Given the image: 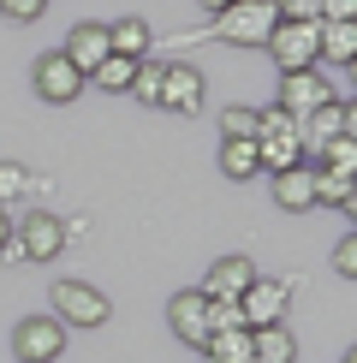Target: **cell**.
I'll use <instances>...</instances> for the list:
<instances>
[{
  "instance_id": "4fadbf2b",
  "label": "cell",
  "mask_w": 357,
  "mask_h": 363,
  "mask_svg": "<svg viewBox=\"0 0 357 363\" xmlns=\"http://www.w3.org/2000/svg\"><path fill=\"white\" fill-rule=\"evenodd\" d=\"M60 54H66L72 66H78L84 78H89V72H96L101 60L113 54V48H108V24H78V30L66 36V48H60Z\"/></svg>"
},
{
  "instance_id": "d4e9b609",
  "label": "cell",
  "mask_w": 357,
  "mask_h": 363,
  "mask_svg": "<svg viewBox=\"0 0 357 363\" xmlns=\"http://www.w3.org/2000/svg\"><path fill=\"white\" fill-rule=\"evenodd\" d=\"M227 328H244L238 298H208V334H227Z\"/></svg>"
},
{
  "instance_id": "83f0119b",
  "label": "cell",
  "mask_w": 357,
  "mask_h": 363,
  "mask_svg": "<svg viewBox=\"0 0 357 363\" xmlns=\"http://www.w3.org/2000/svg\"><path fill=\"white\" fill-rule=\"evenodd\" d=\"M24 185H30V179H24V167H18V161H0V208H6Z\"/></svg>"
},
{
  "instance_id": "44dd1931",
  "label": "cell",
  "mask_w": 357,
  "mask_h": 363,
  "mask_svg": "<svg viewBox=\"0 0 357 363\" xmlns=\"http://www.w3.org/2000/svg\"><path fill=\"white\" fill-rule=\"evenodd\" d=\"M89 78H96V89H113V96H119V89H131V78H137V60H125V54H108L96 72H89Z\"/></svg>"
},
{
  "instance_id": "4316f807",
  "label": "cell",
  "mask_w": 357,
  "mask_h": 363,
  "mask_svg": "<svg viewBox=\"0 0 357 363\" xmlns=\"http://www.w3.org/2000/svg\"><path fill=\"white\" fill-rule=\"evenodd\" d=\"M334 274H339V280H357V238H351V233L334 245Z\"/></svg>"
},
{
  "instance_id": "5bb4252c",
  "label": "cell",
  "mask_w": 357,
  "mask_h": 363,
  "mask_svg": "<svg viewBox=\"0 0 357 363\" xmlns=\"http://www.w3.org/2000/svg\"><path fill=\"white\" fill-rule=\"evenodd\" d=\"M274 203L280 208H316V167H304V161H298V167H286V173H274Z\"/></svg>"
},
{
  "instance_id": "603a6c76",
  "label": "cell",
  "mask_w": 357,
  "mask_h": 363,
  "mask_svg": "<svg viewBox=\"0 0 357 363\" xmlns=\"http://www.w3.org/2000/svg\"><path fill=\"white\" fill-rule=\"evenodd\" d=\"M316 203H334V208H357V196H351V179L346 173H316Z\"/></svg>"
},
{
  "instance_id": "e0dca14e",
  "label": "cell",
  "mask_w": 357,
  "mask_h": 363,
  "mask_svg": "<svg viewBox=\"0 0 357 363\" xmlns=\"http://www.w3.org/2000/svg\"><path fill=\"white\" fill-rule=\"evenodd\" d=\"M149 42H155V30H149L143 18H119V24H108V48L125 54V60H149Z\"/></svg>"
},
{
  "instance_id": "8fae6325",
  "label": "cell",
  "mask_w": 357,
  "mask_h": 363,
  "mask_svg": "<svg viewBox=\"0 0 357 363\" xmlns=\"http://www.w3.org/2000/svg\"><path fill=\"white\" fill-rule=\"evenodd\" d=\"M167 328H173L185 345H203V340H208V298H203V292H178L173 304H167Z\"/></svg>"
},
{
  "instance_id": "4dcf8cb0",
  "label": "cell",
  "mask_w": 357,
  "mask_h": 363,
  "mask_svg": "<svg viewBox=\"0 0 357 363\" xmlns=\"http://www.w3.org/2000/svg\"><path fill=\"white\" fill-rule=\"evenodd\" d=\"M322 18L327 24H357V0H322ZM316 18V24H322Z\"/></svg>"
},
{
  "instance_id": "52a82bcc",
  "label": "cell",
  "mask_w": 357,
  "mask_h": 363,
  "mask_svg": "<svg viewBox=\"0 0 357 363\" xmlns=\"http://www.w3.org/2000/svg\"><path fill=\"white\" fill-rule=\"evenodd\" d=\"M12 345H18L24 363H54L60 352H66V328H60L54 315H24L18 334H12Z\"/></svg>"
},
{
  "instance_id": "30bf717a",
  "label": "cell",
  "mask_w": 357,
  "mask_h": 363,
  "mask_svg": "<svg viewBox=\"0 0 357 363\" xmlns=\"http://www.w3.org/2000/svg\"><path fill=\"white\" fill-rule=\"evenodd\" d=\"M18 245H24V262H48V256L66 250V220L48 215V208H36V215L18 226Z\"/></svg>"
},
{
  "instance_id": "2e32d148",
  "label": "cell",
  "mask_w": 357,
  "mask_h": 363,
  "mask_svg": "<svg viewBox=\"0 0 357 363\" xmlns=\"http://www.w3.org/2000/svg\"><path fill=\"white\" fill-rule=\"evenodd\" d=\"M250 357H256V363H292L298 345H292V334H286V322H274V328H250Z\"/></svg>"
},
{
  "instance_id": "7402d4cb",
  "label": "cell",
  "mask_w": 357,
  "mask_h": 363,
  "mask_svg": "<svg viewBox=\"0 0 357 363\" xmlns=\"http://www.w3.org/2000/svg\"><path fill=\"white\" fill-rule=\"evenodd\" d=\"M161 72H167V60H137V78H131V96H137L143 108H155V101H161Z\"/></svg>"
},
{
  "instance_id": "9c48e42d",
  "label": "cell",
  "mask_w": 357,
  "mask_h": 363,
  "mask_svg": "<svg viewBox=\"0 0 357 363\" xmlns=\"http://www.w3.org/2000/svg\"><path fill=\"white\" fill-rule=\"evenodd\" d=\"M238 310H244V328H274V322H286V286L256 274V280L244 286V298H238Z\"/></svg>"
},
{
  "instance_id": "f1b7e54d",
  "label": "cell",
  "mask_w": 357,
  "mask_h": 363,
  "mask_svg": "<svg viewBox=\"0 0 357 363\" xmlns=\"http://www.w3.org/2000/svg\"><path fill=\"white\" fill-rule=\"evenodd\" d=\"M274 12H280V18H304V24H316V18H322V0H274Z\"/></svg>"
},
{
  "instance_id": "ac0fdd59",
  "label": "cell",
  "mask_w": 357,
  "mask_h": 363,
  "mask_svg": "<svg viewBox=\"0 0 357 363\" xmlns=\"http://www.w3.org/2000/svg\"><path fill=\"white\" fill-rule=\"evenodd\" d=\"M304 125L316 131V143H327V138H346V131H357V113H351V101H327V108H316Z\"/></svg>"
},
{
  "instance_id": "3957f363",
  "label": "cell",
  "mask_w": 357,
  "mask_h": 363,
  "mask_svg": "<svg viewBox=\"0 0 357 363\" xmlns=\"http://www.w3.org/2000/svg\"><path fill=\"white\" fill-rule=\"evenodd\" d=\"M108 315H113V304L96 286H84V280H60L54 286V322L60 328H101Z\"/></svg>"
},
{
  "instance_id": "cb8c5ba5",
  "label": "cell",
  "mask_w": 357,
  "mask_h": 363,
  "mask_svg": "<svg viewBox=\"0 0 357 363\" xmlns=\"http://www.w3.org/2000/svg\"><path fill=\"white\" fill-rule=\"evenodd\" d=\"M322 155H327V173H346V179H351V167H357V131H346V138H327Z\"/></svg>"
},
{
  "instance_id": "1f68e13d",
  "label": "cell",
  "mask_w": 357,
  "mask_h": 363,
  "mask_svg": "<svg viewBox=\"0 0 357 363\" xmlns=\"http://www.w3.org/2000/svg\"><path fill=\"white\" fill-rule=\"evenodd\" d=\"M0 262H24V245H18V233H12L6 245H0Z\"/></svg>"
},
{
  "instance_id": "6da1fadb",
  "label": "cell",
  "mask_w": 357,
  "mask_h": 363,
  "mask_svg": "<svg viewBox=\"0 0 357 363\" xmlns=\"http://www.w3.org/2000/svg\"><path fill=\"white\" fill-rule=\"evenodd\" d=\"M298 161H304V125L286 108H256V167L286 173Z\"/></svg>"
},
{
  "instance_id": "ffe728a7",
  "label": "cell",
  "mask_w": 357,
  "mask_h": 363,
  "mask_svg": "<svg viewBox=\"0 0 357 363\" xmlns=\"http://www.w3.org/2000/svg\"><path fill=\"white\" fill-rule=\"evenodd\" d=\"M203 352L215 363H250V328H227V334H208Z\"/></svg>"
},
{
  "instance_id": "d6986e66",
  "label": "cell",
  "mask_w": 357,
  "mask_h": 363,
  "mask_svg": "<svg viewBox=\"0 0 357 363\" xmlns=\"http://www.w3.org/2000/svg\"><path fill=\"white\" fill-rule=\"evenodd\" d=\"M220 173L227 179H256V143L250 138H220Z\"/></svg>"
},
{
  "instance_id": "7c38bea8",
  "label": "cell",
  "mask_w": 357,
  "mask_h": 363,
  "mask_svg": "<svg viewBox=\"0 0 357 363\" xmlns=\"http://www.w3.org/2000/svg\"><path fill=\"white\" fill-rule=\"evenodd\" d=\"M256 280V262L250 256H220L203 280V298H244V286Z\"/></svg>"
},
{
  "instance_id": "7a4b0ae2",
  "label": "cell",
  "mask_w": 357,
  "mask_h": 363,
  "mask_svg": "<svg viewBox=\"0 0 357 363\" xmlns=\"http://www.w3.org/2000/svg\"><path fill=\"white\" fill-rule=\"evenodd\" d=\"M274 24H280L274 0H238V6L215 12V36L227 42V48H268Z\"/></svg>"
},
{
  "instance_id": "9a60e30c",
  "label": "cell",
  "mask_w": 357,
  "mask_h": 363,
  "mask_svg": "<svg viewBox=\"0 0 357 363\" xmlns=\"http://www.w3.org/2000/svg\"><path fill=\"white\" fill-rule=\"evenodd\" d=\"M316 54L334 60V66H351L357 60V24H316Z\"/></svg>"
},
{
  "instance_id": "d6a6232c",
  "label": "cell",
  "mask_w": 357,
  "mask_h": 363,
  "mask_svg": "<svg viewBox=\"0 0 357 363\" xmlns=\"http://www.w3.org/2000/svg\"><path fill=\"white\" fill-rule=\"evenodd\" d=\"M6 238H12V220H6V208H0V245H6Z\"/></svg>"
},
{
  "instance_id": "f546056e",
  "label": "cell",
  "mask_w": 357,
  "mask_h": 363,
  "mask_svg": "<svg viewBox=\"0 0 357 363\" xmlns=\"http://www.w3.org/2000/svg\"><path fill=\"white\" fill-rule=\"evenodd\" d=\"M0 12H6L12 24H30V18H42V12H48V0H0Z\"/></svg>"
},
{
  "instance_id": "ba28073f",
  "label": "cell",
  "mask_w": 357,
  "mask_h": 363,
  "mask_svg": "<svg viewBox=\"0 0 357 363\" xmlns=\"http://www.w3.org/2000/svg\"><path fill=\"white\" fill-rule=\"evenodd\" d=\"M155 108H167V113H197V108H203V72L191 66V60H167Z\"/></svg>"
},
{
  "instance_id": "836d02e7",
  "label": "cell",
  "mask_w": 357,
  "mask_h": 363,
  "mask_svg": "<svg viewBox=\"0 0 357 363\" xmlns=\"http://www.w3.org/2000/svg\"><path fill=\"white\" fill-rule=\"evenodd\" d=\"M203 6H208V12H227V6H238V0H203Z\"/></svg>"
},
{
  "instance_id": "277c9868",
  "label": "cell",
  "mask_w": 357,
  "mask_h": 363,
  "mask_svg": "<svg viewBox=\"0 0 357 363\" xmlns=\"http://www.w3.org/2000/svg\"><path fill=\"white\" fill-rule=\"evenodd\" d=\"M327 101H334V84H327L316 66H310V72H280V101H274V108H286L298 125H304L316 108H327Z\"/></svg>"
},
{
  "instance_id": "8992f818",
  "label": "cell",
  "mask_w": 357,
  "mask_h": 363,
  "mask_svg": "<svg viewBox=\"0 0 357 363\" xmlns=\"http://www.w3.org/2000/svg\"><path fill=\"white\" fill-rule=\"evenodd\" d=\"M30 78H36V96H42V101H54V108H66V101H78V96H84V84H89V78H84L78 66H72L66 54H42Z\"/></svg>"
},
{
  "instance_id": "5b68a950",
  "label": "cell",
  "mask_w": 357,
  "mask_h": 363,
  "mask_svg": "<svg viewBox=\"0 0 357 363\" xmlns=\"http://www.w3.org/2000/svg\"><path fill=\"white\" fill-rule=\"evenodd\" d=\"M268 54L280 60L286 72H310L316 66V24H304V18H280L274 24V36H268Z\"/></svg>"
},
{
  "instance_id": "484cf974",
  "label": "cell",
  "mask_w": 357,
  "mask_h": 363,
  "mask_svg": "<svg viewBox=\"0 0 357 363\" xmlns=\"http://www.w3.org/2000/svg\"><path fill=\"white\" fill-rule=\"evenodd\" d=\"M220 138H250L256 143V108H238L232 101V108L220 113Z\"/></svg>"
}]
</instances>
